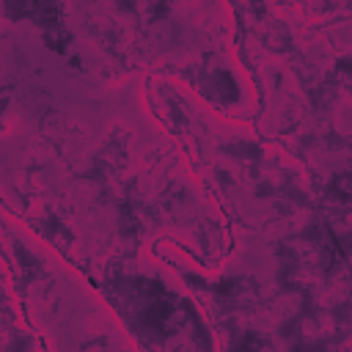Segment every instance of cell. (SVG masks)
<instances>
[{
  "instance_id": "cell-1",
  "label": "cell",
  "mask_w": 352,
  "mask_h": 352,
  "mask_svg": "<svg viewBox=\"0 0 352 352\" xmlns=\"http://www.w3.org/2000/svg\"><path fill=\"white\" fill-rule=\"evenodd\" d=\"M170 302H165V300H154V302H148V308L143 311V316H140V322H143V327H151V330H162L165 327V322H168V316H170Z\"/></svg>"
},
{
  "instance_id": "cell-2",
  "label": "cell",
  "mask_w": 352,
  "mask_h": 352,
  "mask_svg": "<svg viewBox=\"0 0 352 352\" xmlns=\"http://www.w3.org/2000/svg\"><path fill=\"white\" fill-rule=\"evenodd\" d=\"M297 352H322V349H297Z\"/></svg>"
}]
</instances>
